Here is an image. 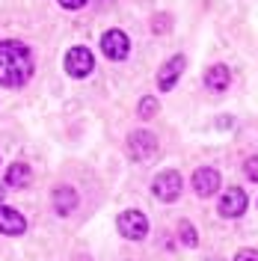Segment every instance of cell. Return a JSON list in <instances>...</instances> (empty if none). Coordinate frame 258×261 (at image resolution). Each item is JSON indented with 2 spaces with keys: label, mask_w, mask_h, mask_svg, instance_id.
<instances>
[{
  "label": "cell",
  "mask_w": 258,
  "mask_h": 261,
  "mask_svg": "<svg viewBox=\"0 0 258 261\" xmlns=\"http://www.w3.org/2000/svg\"><path fill=\"white\" fill-rule=\"evenodd\" d=\"M0 202H3V187H0Z\"/></svg>",
  "instance_id": "cell-20"
},
{
  "label": "cell",
  "mask_w": 258,
  "mask_h": 261,
  "mask_svg": "<svg viewBox=\"0 0 258 261\" xmlns=\"http://www.w3.org/2000/svg\"><path fill=\"white\" fill-rule=\"evenodd\" d=\"M60 6H65V9H81V6H86V0H60Z\"/></svg>",
  "instance_id": "cell-19"
},
{
  "label": "cell",
  "mask_w": 258,
  "mask_h": 261,
  "mask_svg": "<svg viewBox=\"0 0 258 261\" xmlns=\"http://www.w3.org/2000/svg\"><path fill=\"white\" fill-rule=\"evenodd\" d=\"M228 83H231V71H228L226 65H211L208 74H205V86L214 89V92H226Z\"/></svg>",
  "instance_id": "cell-11"
},
{
  "label": "cell",
  "mask_w": 258,
  "mask_h": 261,
  "mask_svg": "<svg viewBox=\"0 0 258 261\" xmlns=\"http://www.w3.org/2000/svg\"><path fill=\"white\" fill-rule=\"evenodd\" d=\"M30 178H33L30 166H27V163H18V161L12 163L9 172H6V184H9V187H27Z\"/></svg>",
  "instance_id": "cell-13"
},
{
  "label": "cell",
  "mask_w": 258,
  "mask_h": 261,
  "mask_svg": "<svg viewBox=\"0 0 258 261\" xmlns=\"http://www.w3.org/2000/svg\"><path fill=\"white\" fill-rule=\"evenodd\" d=\"M101 50H104L107 60H125L131 50V42L122 30H107L101 36Z\"/></svg>",
  "instance_id": "cell-7"
},
{
  "label": "cell",
  "mask_w": 258,
  "mask_h": 261,
  "mask_svg": "<svg viewBox=\"0 0 258 261\" xmlns=\"http://www.w3.org/2000/svg\"><path fill=\"white\" fill-rule=\"evenodd\" d=\"M214 261H220V258H214Z\"/></svg>",
  "instance_id": "cell-21"
},
{
  "label": "cell",
  "mask_w": 258,
  "mask_h": 261,
  "mask_svg": "<svg viewBox=\"0 0 258 261\" xmlns=\"http://www.w3.org/2000/svg\"><path fill=\"white\" fill-rule=\"evenodd\" d=\"M181 71H184V57L178 54V57H169L166 63L161 65V71H158V86H161V92H169L175 81L181 77Z\"/></svg>",
  "instance_id": "cell-9"
},
{
  "label": "cell",
  "mask_w": 258,
  "mask_h": 261,
  "mask_svg": "<svg viewBox=\"0 0 258 261\" xmlns=\"http://www.w3.org/2000/svg\"><path fill=\"white\" fill-rule=\"evenodd\" d=\"M246 205H249V199H246V193L241 187H228L226 193L220 196V217L235 220V217H241L246 211Z\"/></svg>",
  "instance_id": "cell-6"
},
{
  "label": "cell",
  "mask_w": 258,
  "mask_h": 261,
  "mask_svg": "<svg viewBox=\"0 0 258 261\" xmlns=\"http://www.w3.org/2000/svg\"><path fill=\"white\" fill-rule=\"evenodd\" d=\"M158 151V137L151 130H134L128 134V154L134 161H148Z\"/></svg>",
  "instance_id": "cell-4"
},
{
  "label": "cell",
  "mask_w": 258,
  "mask_h": 261,
  "mask_svg": "<svg viewBox=\"0 0 258 261\" xmlns=\"http://www.w3.org/2000/svg\"><path fill=\"white\" fill-rule=\"evenodd\" d=\"M116 226H119V234H122V238H128V241H143L145 234H148V220H145V214L143 211H134V208L119 214Z\"/></svg>",
  "instance_id": "cell-2"
},
{
  "label": "cell",
  "mask_w": 258,
  "mask_h": 261,
  "mask_svg": "<svg viewBox=\"0 0 258 261\" xmlns=\"http://www.w3.org/2000/svg\"><path fill=\"white\" fill-rule=\"evenodd\" d=\"M24 228H27L24 214H18L15 208L0 205V231H3V234H24Z\"/></svg>",
  "instance_id": "cell-10"
},
{
  "label": "cell",
  "mask_w": 258,
  "mask_h": 261,
  "mask_svg": "<svg viewBox=\"0 0 258 261\" xmlns=\"http://www.w3.org/2000/svg\"><path fill=\"white\" fill-rule=\"evenodd\" d=\"M151 30H154V33H166V30H169V15H154Z\"/></svg>",
  "instance_id": "cell-17"
},
{
  "label": "cell",
  "mask_w": 258,
  "mask_h": 261,
  "mask_svg": "<svg viewBox=\"0 0 258 261\" xmlns=\"http://www.w3.org/2000/svg\"><path fill=\"white\" fill-rule=\"evenodd\" d=\"M92 68H95V60H92V54H89V48H83V45H78V48H71L68 54H65V71L71 74V77H86V74H92Z\"/></svg>",
  "instance_id": "cell-3"
},
{
  "label": "cell",
  "mask_w": 258,
  "mask_h": 261,
  "mask_svg": "<svg viewBox=\"0 0 258 261\" xmlns=\"http://www.w3.org/2000/svg\"><path fill=\"white\" fill-rule=\"evenodd\" d=\"M78 208V193H74V187H57L54 190V211L57 214H71Z\"/></svg>",
  "instance_id": "cell-12"
},
{
  "label": "cell",
  "mask_w": 258,
  "mask_h": 261,
  "mask_svg": "<svg viewBox=\"0 0 258 261\" xmlns=\"http://www.w3.org/2000/svg\"><path fill=\"white\" fill-rule=\"evenodd\" d=\"M161 110V101L154 95H145L143 101H140V107H137V113H140V119H151V116Z\"/></svg>",
  "instance_id": "cell-14"
},
{
  "label": "cell",
  "mask_w": 258,
  "mask_h": 261,
  "mask_svg": "<svg viewBox=\"0 0 258 261\" xmlns=\"http://www.w3.org/2000/svg\"><path fill=\"white\" fill-rule=\"evenodd\" d=\"M33 74V54L24 42H0V86H24Z\"/></svg>",
  "instance_id": "cell-1"
},
{
  "label": "cell",
  "mask_w": 258,
  "mask_h": 261,
  "mask_svg": "<svg viewBox=\"0 0 258 261\" xmlns=\"http://www.w3.org/2000/svg\"><path fill=\"white\" fill-rule=\"evenodd\" d=\"M178 234H181V244L190 246V249H193V246L199 244V238H196V228L190 226L187 220H181V223H178Z\"/></svg>",
  "instance_id": "cell-15"
},
{
  "label": "cell",
  "mask_w": 258,
  "mask_h": 261,
  "mask_svg": "<svg viewBox=\"0 0 258 261\" xmlns=\"http://www.w3.org/2000/svg\"><path fill=\"white\" fill-rule=\"evenodd\" d=\"M151 193L158 196L161 202H175L178 196H181V175H178L175 169L161 172L158 178L151 181Z\"/></svg>",
  "instance_id": "cell-5"
},
{
  "label": "cell",
  "mask_w": 258,
  "mask_h": 261,
  "mask_svg": "<svg viewBox=\"0 0 258 261\" xmlns=\"http://www.w3.org/2000/svg\"><path fill=\"white\" fill-rule=\"evenodd\" d=\"M193 190L202 196V199L214 196L220 190V172H217L214 166H199L193 172Z\"/></svg>",
  "instance_id": "cell-8"
},
{
  "label": "cell",
  "mask_w": 258,
  "mask_h": 261,
  "mask_svg": "<svg viewBox=\"0 0 258 261\" xmlns=\"http://www.w3.org/2000/svg\"><path fill=\"white\" fill-rule=\"evenodd\" d=\"M243 172H246V178H249V181H258V158H246Z\"/></svg>",
  "instance_id": "cell-16"
},
{
  "label": "cell",
  "mask_w": 258,
  "mask_h": 261,
  "mask_svg": "<svg viewBox=\"0 0 258 261\" xmlns=\"http://www.w3.org/2000/svg\"><path fill=\"white\" fill-rule=\"evenodd\" d=\"M235 261H258V249H241L235 255Z\"/></svg>",
  "instance_id": "cell-18"
}]
</instances>
